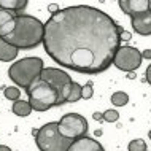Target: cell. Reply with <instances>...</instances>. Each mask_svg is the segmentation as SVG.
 Returning <instances> with one entry per match:
<instances>
[{
    "mask_svg": "<svg viewBox=\"0 0 151 151\" xmlns=\"http://www.w3.org/2000/svg\"><path fill=\"white\" fill-rule=\"evenodd\" d=\"M43 68V60L40 58H24L11 64V67L8 68V76L16 86L24 88L27 91L30 84L42 76Z\"/></svg>",
    "mask_w": 151,
    "mask_h": 151,
    "instance_id": "cell-3",
    "label": "cell"
},
{
    "mask_svg": "<svg viewBox=\"0 0 151 151\" xmlns=\"http://www.w3.org/2000/svg\"><path fill=\"white\" fill-rule=\"evenodd\" d=\"M92 94H94V91H92V83H88L86 86H83V89H81V99L89 100V99L92 97Z\"/></svg>",
    "mask_w": 151,
    "mask_h": 151,
    "instance_id": "cell-21",
    "label": "cell"
},
{
    "mask_svg": "<svg viewBox=\"0 0 151 151\" xmlns=\"http://www.w3.org/2000/svg\"><path fill=\"white\" fill-rule=\"evenodd\" d=\"M81 89H83V86L73 81L72 92H70V96H68V99H67V104H75V102H78L81 99Z\"/></svg>",
    "mask_w": 151,
    "mask_h": 151,
    "instance_id": "cell-18",
    "label": "cell"
},
{
    "mask_svg": "<svg viewBox=\"0 0 151 151\" xmlns=\"http://www.w3.org/2000/svg\"><path fill=\"white\" fill-rule=\"evenodd\" d=\"M35 143L40 151H68L73 140L59 132L58 122H48L37 132Z\"/></svg>",
    "mask_w": 151,
    "mask_h": 151,
    "instance_id": "cell-5",
    "label": "cell"
},
{
    "mask_svg": "<svg viewBox=\"0 0 151 151\" xmlns=\"http://www.w3.org/2000/svg\"><path fill=\"white\" fill-rule=\"evenodd\" d=\"M58 127L64 137L78 140V138L84 137L88 134L89 126L84 116L78 115V113H67L60 118V121L58 122Z\"/></svg>",
    "mask_w": 151,
    "mask_h": 151,
    "instance_id": "cell-7",
    "label": "cell"
},
{
    "mask_svg": "<svg viewBox=\"0 0 151 151\" xmlns=\"http://www.w3.org/2000/svg\"><path fill=\"white\" fill-rule=\"evenodd\" d=\"M118 119H119V113H118L116 110H107V111H104V121L116 122Z\"/></svg>",
    "mask_w": 151,
    "mask_h": 151,
    "instance_id": "cell-20",
    "label": "cell"
},
{
    "mask_svg": "<svg viewBox=\"0 0 151 151\" xmlns=\"http://www.w3.org/2000/svg\"><path fill=\"white\" fill-rule=\"evenodd\" d=\"M121 40H126V42H127V40H130V32L122 30V32H121Z\"/></svg>",
    "mask_w": 151,
    "mask_h": 151,
    "instance_id": "cell-23",
    "label": "cell"
},
{
    "mask_svg": "<svg viewBox=\"0 0 151 151\" xmlns=\"http://www.w3.org/2000/svg\"><path fill=\"white\" fill-rule=\"evenodd\" d=\"M130 24H132L134 32H137L138 35H143V37L151 35V10L140 16L132 18Z\"/></svg>",
    "mask_w": 151,
    "mask_h": 151,
    "instance_id": "cell-10",
    "label": "cell"
},
{
    "mask_svg": "<svg viewBox=\"0 0 151 151\" xmlns=\"http://www.w3.org/2000/svg\"><path fill=\"white\" fill-rule=\"evenodd\" d=\"M145 76H146V81L151 84V64L146 67V72H145Z\"/></svg>",
    "mask_w": 151,
    "mask_h": 151,
    "instance_id": "cell-22",
    "label": "cell"
},
{
    "mask_svg": "<svg viewBox=\"0 0 151 151\" xmlns=\"http://www.w3.org/2000/svg\"><path fill=\"white\" fill-rule=\"evenodd\" d=\"M127 150L129 151H146V143L142 138H135V140L129 142Z\"/></svg>",
    "mask_w": 151,
    "mask_h": 151,
    "instance_id": "cell-19",
    "label": "cell"
},
{
    "mask_svg": "<svg viewBox=\"0 0 151 151\" xmlns=\"http://www.w3.org/2000/svg\"><path fill=\"white\" fill-rule=\"evenodd\" d=\"M0 151H11V148L6 145H0Z\"/></svg>",
    "mask_w": 151,
    "mask_h": 151,
    "instance_id": "cell-26",
    "label": "cell"
},
{
    "mask_svg": "<svg viewBox=\"0 0 151 151\" xmlns=\"http://www.w3.org/2000/svg\"><path fill=\"white\" fill-rule=\"evenodd\" d=\"M122 30L111 16L94 6H68L45 22L43 46L62 67L96 75L113 64Z\"/></svg>",
    "mask_w": 151,
    "mask_h": 151,
    "instance_id": "cell-1",
    "label": "cell"
},
{
    "mask_svg": "<svg viewBox=\"0 0 151 151\" xmlns=\"http://www.w3.org/2000/svg\"><path fill=\"white\" fill-rule=\"evenodd\" d=\"M27 6V0H0V8L22 14V10Z\"/></svg>",
    "mask_w": 151,
    "mask_h": 151,
    "instance_id": "cell-14",
    "label": "cell"
},
{
    "mask_svg": "<svg viewBox=\"0 0 151 151\" xmlns=\"http://www.w3.org/2000/svg\"><path fill=\"white\" fill-rule=\"evenodd\" d=\"M142 58H143V59H150V60H151V50H145L143 52H142Z\"/></svg>",
    "mask_w": 151,
    "mask_h": 151,
    "instance_id": "cell-24",
    "label": "cell"
},
{
    "mask_svg": "<svg viewBox=\"0 0 151 151\" xmlns=\"http://www.w3.org/2000/svg\"><path fill=\"white\" fill-rule=\"evenodd\" d=\"M3 96L6 97L8 100H19V97H21V89L19 88H14V86H6L3 89Z\"/></svg>",
    "mask_w": 151,
    "mask_h": 151,
    "instance_id": "cell-17",
    "label": "cell"
},
{
    "mask_svg": "<svg viewBox=\"0 0 151 151\" xmlns=\"http://www.w3.org/2000/svg\"><path fill=\"white\" fill-rule=\"evenodd\" d=\"M142 52L134 46H119L116 51L113 65L122 72H134L142 65Z\"/></svg>",
    "mask_w": 151,
    "mask_h": 151,
    "instance_id": "cell-8",
    "label": "cell"
},
{
    "mask_svg": "<svg viewBox=\"0 0 151 151\" xmlns=\"http://www.w3.org/2000/svg\"><path fill=\"white\" fill-rule=\"evenodd\" d=\"M148 137H150V138H151V130H150V132H148Z\"/></svg>",
    "mask_w": 151,
    "mask_h": 151,
    "instance_id": "cell-27",
    "label": "cell"
},
{
    "mask_svg": "<svg viewBox=\"0 0 151 151\" xmlns=\"http://www.w3.org/2000/svg\"><path fill=\"white\" fill-rule=\"evenodd\" d=\"M32 105H30V102L29 100H16L14 104H13V113L16 116H29L30 113H32Z\"/></svg>",
    "mask_w": 151,
    "mask_h": 151,
    "instance_id": "cell-15",
    "label": "cell"
},
{
    "mask_svg": "<svg viewBox=\"0 0 151 151\" xmlns=\"http://www.w3.org/2000/svg\"><path fill=\"white\" fill-rule=\"evenodd\" d=\"M111 102L116 107H124L129 102V96L124 91H116V92H113V96H111Z\"/></svg>",
    "mask_w": 151,
    "mask_h": 151,
    "instance_id": "cell-16",
    "label": "cell"
},
{
    "mask_svg": "<svg viewBox=\"0 0 151 151\" xmlns=\"http://www.w3.org/2000/svg\"><path fill=\"white\" fill-rule=\"evenodd\" d=\"M45 38V24L38 18L30 14H19L14 19V29L5 37L10 45L18 50H32L43 43Z\"/></svg>",
    "mask_w": 151,
    "mask_h": 151,
    "instance_id": "cell-2",
    "label": "cell"
},
{
    "mask_svg": "<svg viewBox=\"0 0 151 151\" xmlns=\"http://www.w3.org/2000/svg\"><path fill=\"white\" fill-rule=\"evenodd\" d=\"M26 92L29 94V102L35 111H46L52 107H58L59 104L58 91L43 78L34 81Z\"/></svg>",
    "mask_w": 151,
    "mask_h": 151,
    "instance_id": "cell-4",
    "label": "cell"
},
{
    "mask_svg": "<svg viewBox=\"0 0 151 151\" xmlns=\"http://www.w3.org/2000/svg\"><path fill=\"white\" fill-rule=\"evenodd\" d=\"M68 151H105V148L96 138H89L88 135H84L78 140H73Z\"/></svg>",
    "mask_w": 151,
    "mask_h": 151,
    "instance_id": "cell-11",
    "label": "cell"
},
{
    "mask_svg": "<svg viewBox=\"0 0 151 151\" xmlns=\"http://www.w3.org/2000/svg\"><path fill=\"white\" fill-rule=\"evenodd\" d=\"M40 78H43L46 83H50L51 86L58 91V94H59L58 107L62 104H67V99H68V96H70L72 86H73V81H72L70 75H68L67 72L60 70V68L48 67V68H43Z\"/></svg>",
    "mask_w": 151,
    "mask_h": 151,
    "instance_id": "cell-6",
    "label": "cell"
},
{
    "mask_svg": "<svg viewBox=\"0 0 151 151\" xmlns=\"http://www.w3.org/2000/svg\"><path fill=\"white\" fill-rule=\"evenodd\" d=\"M119 8L124 14L135 18L151 10V2L150 0H119Z\"/></svg>",
    "mask_w": 151,
    "mask_h": 151,
    "instance_id": "cell-9",
    "label": "cell"
},
{
    "mask_svg": "<svg viewBox=\"0 0 151 151\" xmlns=\"http://www.w3.org/2000/svg\"><path fill=\"white\" fill-rule=\"evenodd\" d=\"M92 118H94L96 121H102V119H104V113H94Z\"/></svg>",
    "mask_w": 151,
    "mask_h": 151,
    "instance_id": "cell-25",
    "label": "cell"
},
{
    "mask_svg": "<svg viewBox=\"0 0 151 151\" xmlns=\"http://www.w3.org/2000/svg\"><path fill=\"white\" fill-rule=\"evenodd\" d=\"M16 16H19V13L0 8V38H5L8 34L13 32Z\"/></svg>",
    "mask_w": 151,
    "mask_h": 151,
    "instance_id": "cell-12",
    "label": "cell"
},
{
    "mask_svg": "<svg viewBox=\"0 0 151 151\" xmlns=\"http://www.w3.org/2000/svg\"><path fill=\"white\" fill-rule=\"evenodd\" d=\"M19 50L13 45H10L5 38H0V60L2 62H11L16 59Z\"/></svg>",
    "mask_w": 151,
    "mask_h": 151,
    "instance_id": "cell-13",
    "label": "cell"
}]
</instances>
